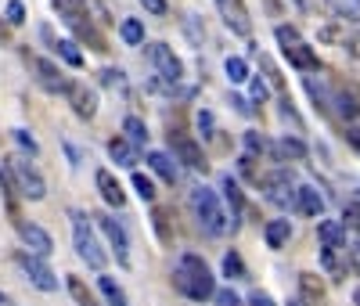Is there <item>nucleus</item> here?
<instances>
[{"label": "nucleus", "instance_id": "f257e3e1", "mask_svg": "<svg viewBox=\"0 0 360 306\" xmlns=\"http://www.w3.org/2000/svg\"><path fill=\"white\" fill-rule=\"evenodd\" d=\"M173 285L180 295H188L195 302H205L209 295H217V285H213V270L205 267L202 256L195 253H184L176 260V270H173Z\"/></svg>", "mask_w": 360, "mask_h": 306}, {"label": "nucleus", "instance_id": "f03ea898", "mask_svg": "<svg viewBox=\"0 0 360 306\" xmlns=\"http://www.w3.org/2000/svg\"><path fill=\"white\" fill-rule=\"evenodd\" d=\"M191 212H195V220L198 227L209 234V238H224L227 231L234 234V220H231V212H224L220 205V195L213 188H191Z\"/></svg>", "mask_w": 360, "mask_h": 306}, {"label": "nucleus", "instance_id": "7ed1b4c3", "mask_svg": "<svg viewBox=\"0 0 360 306\" xmlns=\"http://www.w3.org/2000/svg\"><path fill=\"white\" fill-rule=\"evenodd\" d=\"M69 220H72V241H76V253L79 260L90 267V270H105L108 263V253L101 249V241L94 238V231H90V220H86V212H69Z\"/></svg>", "mask_w": 360, "mask_h": 306}, {"label": "nucleus", "instance_id": "20e7f679", "mask_svg": "<svg viewBox=\"0 0 360 306\" xmlns=\"http://www.w3.org/2000/svg\"><path fill=\"white\" fill-rule=\"evenodd\" d=\"M274 37H278V44H281L285 58L292 61V65H295L299 72H314V69L321 65V61H317V51H314L303 37H299L292 25H278V29H274Z\"/></svg>", "mask_w": 360, "mask_h": 306}, {"label": "nucleus", "instance_id": "39448f33", "mask_svg": "<svg viewBox=\"0 0 360 306\" xmlns=\"http://www.w3.org/2000/svg\"><path fill=\"white\" fill-rule=\"evenodd\" d=\"M295 195H299V188L292 184V173H288V170H274V173L263 177V198H266L270 205L292 209V205H295Z\"/></svg>", "mask_w": 360, "mask_h": 306}, {"label": "nucleus", "instance_id": "423d86ee", "mask_svg": "<svg viewBox=\"0 0 360 306\" xmlns=\"http://www.w3.org/2000/svg\"><path fill=\"white\" fill-rule=\"evenodd\" d=\"M8 166H11V173H15L18 195H25L29 202H40V198L47 195V184H44V177H40L33 166H29V159L15 155V159H8Z\"/></svg>", "mask_w": 360, "mask_h": 306}, {"label": "nucleus", "instance_id": "0eeeda50", "mask_svg": "<svg viewBox=\"0 0 360 306\" xmlns=\"http://www.w3.org/2000/svg\"><path fill=\"white\" fill-rule=\"evenodd\" d=\"M15 263L22 267V274L29 278V285H37L40 292H58V278L54 270L44 263V256H33V253H18Z\"/></svg>", "mask_w": 360, "mask_h": 306}, {"label": "nucleus", "instance_id": "6e6552de", "mask_svg": "<svg viewBox=\"0 0 360 306\" xmlns=\"http://www.w3.org/2000/svg\"><path fill=\"white\" fill-rule=\"evenodd\" d=\"M148 61H152L155 72H159L169 87L184 79V65H180V58H176L166 44H148Z\"/></svg>", "mask_w": 360, "mask_h": 306}, {"label": "nucleus", "instance_id": "1a4fd4ad", "mask_svg": "<svg viewBox=\"0 0 360 306\" xmlns=\"http://www.w3.org/2000/svg\"><path fill=\"white\" fill-rule=\"evenodd\" d=\"M217 11L234 37H252V18H249L245 0H217Z\"/></svg>", "mask_w": 360, "mask_h": 306}, {"label": "nucleus", "instance_id": "9d476101", "mask_svg": "<svg viewBox=\"0 0 360 306\" xmlns=\"http://www.w3.org/2000/svg\"><path fill=\"white\" fill-rule=\"evenodd\" d=\"M98 224H101V231H105V238H108V245L115 249V260H119V267H130V238H127V227L119 224L115 217H98Z\"/></svg>", "mask_w": 360, "mask_h": 306}, {"label": "nucleus", "instance_id": "9b49d317", "mask_svg": "<svg viewBox=\"0 0 360 306\" xmlns=\"http://www.w3.org/2000/svg\"><path fill=\"white\" fill-rule=\"evenodd\" d=\"M18 227V238L25 241V249L33 253V256H51L54 253V238L40 227V224H29V220H15Z\"/></svg>", "mask_w": 360, "mask_h": 306}, {"label": "nucleus", "instance_id": "f8f14e48", "mask_svg": "<svg viewBox=\"0 0 360 306\" xmlns=\"http://www.w3.org/2000/svg\"><path fill=\"white\" fill-rule=\"evenodd\" d=\"M33 69H37V83H40L44 90H51V94H65L69 83H72V79H65L62 69H58L54 61H47V58H33Z\"/></svg>", "mask_w": 360, "mask_h": 306}, {"label": "nucleus", "instance_id": "ddd939ff", "mask_svg": "<svg viewBox=\"0 0 360 306\" xmlns=\"http://www.w3.org/2000/svg\"><path fill=\"white\" fill-rule=\"evenodd\" d=\"M169 141H173V155L180 159V162H184V166H191V170H209V162H205V155H202V148L191 141V137H184V134H169Z\"/></svg>", "mask_w": 360, "mask_h": 306}, {"label": "nucleus", "instance_id": "4468645a", "mask_svg": "<svg viewBox=\"0 0 360 306\" xmlns=\"http://www.w3.org/2000/svg\"><path fill=\"white\" fill-rule=\"evenodd\" d=\"M65 98H69V105H72V112H76L79 119H94L98 98H94V90H86V83H69Z\"/></svg>", "mask_w": 360, "mask_h": 306}, {"label": "nucleus", "instance_id": "2eb2a0df", "mask_svg": "<svg viewBox=\"0 0 360 306\" xmlns=\"http://www.w3.org/2000/svg\"><path fill=\"white\" fill-rule=\"evenodd\" d=\"M94 184H98V191H101V198H105L108 205H115V209H123V205H127V191H123V184H119L108 170H98V173H94Z\"/></svg>", "mask_w": 360, "mask_h": 306}, {"label": "nucleus", "instance_id": "dca6fc26", "mask_svg": "<svg viewBox=\"0 0 360 306\" xmlns=\"http://www.w3.org/2000/svg\"><path fill=\"white\" fill-rule=\"evenodd\" d=\"M295 209L303 212V217H321L324 212V195L314 188V184H303L299 195H295Z\"/></svg>", "mask_w": 360, "mask_h": 306}, {"label": "nucleus", "instance_id": "f3484780", "mask_svg": "<svg viewBox=\"0 0 360 306\" xmlns=\"http://www.w3.org/2000/svg\"><path fill=\"white\" fill-rule=\"evenodd\" d=\"M270 155H274L278 162H299V159H307V144L299 141V137H281V141H274L270 144Z\"/></svg>", "mask_w": 360, "mask_h": 306}, {"label": "nucleus", "instance_id": "a211bd4d", "mask_svg": "<svg viewBox=\"0 0 360 306\" xmlns=\"http://www.w3.org/2000/svg\"><path fill=\"white\" fill-rule=\"evenodd\" d=\"M220 191H224V198L231 202V220H234V231H238V217H242V205H245L242 188H238V180H234L231 173H224V177H220Z\"/></svg>", "mask_w": 360, "mask_h": 306}, {"label": "nucleus", "instance_id": "6ab92c4d", "mask_svg": "<svg viewBox=\"0 0 360 306\" xmlns=\"http://www.w3.org/2000/svg\"><path fill=\"white\" fill-rule=\"evenodd\" d=\"M321 263H324L328 274H332V281H342V274H346V245H339V249L321 245Z\"/></svg>", "mask_w": 360, "mask_h": 306}, {"label": "nucleus", "instance_id": "aec40b11", "mask_svg": "<svg viewBox=\"0 0 360 306\" xmlns=\"http://www.w3.org/2000/svg\"><path fill=\"white\" fill-rule=\"evenodd\" d=\"M108 155H112L115 166H137V148L127 137H112L108 141Z\"/></svg>", "mask_w": 360, "mask_h": 306}, {"label": "nucleus", "instance_id": "412c9836", "mask_svg": "<svg viewBox=\"0 0 360 306\" xmlns=\"http://www.w3.org/2000/svg\"><path fill=\"white\" fill-rule=\"evenodd\" d=\"M317 238H321V245H328V249H339V245H346V224L342 220H321Z\"/></svg>", "mask_w": 360, "mask_h": 306}, {"label": "nucleus", "instance_id": "4be33fe9", "mask_svg": "<svg viewBox=\"0 0 360 306\" xmlns=\"http://www.w3.org/2000/svg\"><path fill=\"white\" fill-rule=\"evenodd\" d=\"M54 4V11L62 15L69 25H76V22H86L90 15H86V0H51Z\"/></svg>", "mask_w": 360, "mask_h": 306}, {"label": "nucleus", "instance_id": "5701e85b", "mask_svg": "<svg viewBox=\"0 0 360 306\" xmlns=\"http://www.w3.org/2000/svg\"><path fill=\"white\" fill-rule=\"evenodd\" d=\"M288 238H292V224H288V220H266V227H263V241L270 245V249H281Z\"/></svg>", "mask_w": 360, "mask_h": 306}, {"label": "nucleus", "instance_id": "b1692460", "mask_svg": "<svg viewBox=\"0 0 360 306\" xmlns=\"http://www.w3.org/2000/svg\"><path fill=\"white\" fill-rule=\"evenodd\" d=\"M335 105H339V115L342 119H356L360 115V98H356L353 87H339L335 90Z\"/></svg>", "mask_w": 360, "mask_h": 306}, {"label": "nucleus", "instance_id": "393cba45", "mask_svg": "<svg viewBox=\"0 0 360 306\" xmlns=\"http://www.w3.org/2000/svg\"><path fill=\"white\" fill-rule=\"evenodd\" d=\"M324 8L339 22H360V0H324Z\"/></svg>", "mask_w": 360, "mask_h": 306}, {"label": "nucleus", "instance_id": "a878e982", "mask_svg": "<svg viewBox=\"0 0 360 306\" xmlns=\"http://www.w3.org/2000/svg\"><path fill=\"white\" fill-rule=\"evenodd\" d=\"M148 166H152L166 184H176V166H173V159L166 155V151H148Z\"/></svg>", "mask_w": 360, "mask_h": 306}, {"label": "nucleus", "instance_id": "bb28decb", "mask_svg": "<svg viewBox=\"0 0 360 306\" xmlns=\"http://www.w3.org/2000/svg\"><path fill=\"white\" fill-rule=\"evenodd\" d=\"M299 288H303V299L314 302V306L324 299V281L317 278V274H299Z\"/></svg>", "mask_w": 360, "mask_h": 306}, {"label": "nucleus", "instance_id": "cd10ccee", "mask_svg": "<svg viewBox=\"0 0 360 306\" xmlns=\"http://www.w3.org/2000/svg\"><path fill=\"white\" fill-rule=\"evenodd\" d=\"M98 288H101V295L108 299V306H130V299H127V292L123 288H119L112 278H105V274H101V278H98Z\"/></svg>", "mask_w": 360, "mask_h": 306}, {"label": "nucleus", "instance_id": "c85d7f7f", "mask_svg": "<svg viewBox=\"0 0 360 306\" xmlns=\"http://www.w3.org/2000/svg\"><path fill=\"white\" fill-rule=\"evenodd\" d=\"M123 134H127V141H134V144H148V127H144V119H137V115H127L123 119Z\"/></svg>", "mask_w": 360, "mask_h": 306}, {"label": "nucleus", "instance_id": "c756f323", "mask_svg": "<svg viewBox=\"0 0 360 306\" xmlns=\"http://www.w3.org/2000/svg\"><path fill=\"white\" fill-rule=\"evenodd\" d=\"M119 37H123L130 47L144 44V25H141V18H123V25H119Z\"/></svg>", "mask_w": 360, "mask_h": 306}, {"label": "nucleus", "instance_id": "7c9ffc66", "mask_svg": "<svg viewBox=\"0 0 360 306\" xmlns=\"http://www.w3.org/2000/svg\"><path fill=\"white\" fill-rule=\"evenodd\" d=\"M69 292H72L76 306H98L94 295H90V288L83 285V278H76V274H69Z\"/></svg>", "mask_w": 360, "mask_h": 306}, {"label": "nucleus", "instance_id": "2f4dec72", "mask_svg": "<svg viewBox=\"0 0 360 306\" xmlns=\"http://www.w3.org/2000/svg\"><path fill=\"white\" fill-rule=\"evenodd\" d=\"M224 72H227L231 83H245V79H249V61H245V58H227Z\"/></svg>", "mask_w": 360, "mask_h": 306}, {"label": "nucleus", "instance_id": "473e14b6", "mask_svg": "<svg viewBox=\"0 0 360 306\" xmlns=\"http://www.w3.org/2000/svg\"><path fill=\"white\" fill-rule=\"evenodd\" d=\"M224 274H227L231 281H242V278H249V274H245V263H242V256H238L234 249L224 256Z\"/></svg>", "mask_w": 360, "mask_h": 306}, {"label": "nucleus", "instance_id": "72a5a7b5", "mask_svg": "<svg viewBox=\"0 0 360 306\" xmlns=\"http://www.w3.org/2000/svg\"><path fill=\"white\" fill-rule=\"evenodd\" d=\"M54 51L62 54L72 69H79V65H83V54H79V47H76L72 40H54Z\"/></svg>", "mask_w": 360, "mask_h": 306}, {"label": "nucleus", "instance_id": "f704fd0d", "mask_svg": "<svg viewBox=\"0 0 360 306\" xmlns=\"http://www.w3.org/2000/svg\"><path fill=\"white\" fill-rule=\"evenodd\" d=\"M101 83H105L108 90L127 94V72H123V69H101Z\"/></svg>", "mask_w": 360, "mask_h": 306}, {"label": "nucleus", "instance_id": "c9c22d12", "mask_svg": "<svg viewBox=\"0 0 360 306\" xmlns=\"http://www.w3.org/2000/svg\"><path fill=\"white\" fill-rule=\"evenodd\" d=\"M134 191L144 198V202H155V184L152 177H144V173H134Z\"/></svg>", "mask_w": 360, "mask_h": 306}, {"label": "nucleus", "instance_id": "e433bc0d", "mask_svg": "<svg viewBox=\"0 0 360 306\" xmlns=\"http://www.w3.org/2000/svg\"><path fill=\"white\" fill-rule=\"evenodd\" d=\"M245 148H249V155H263V151H270L266 137H263V134H256V130H249V134H245Z\"/></svg>", "mask_w": 360, "mask_h": 306}, {"label": "nucleus", "instance_id": "4c0bfd02", "mask_svg": "<svg viewBox=\"0 0 360 306\" xmlns=\"http://www.w3.org/2000/svg\"><path fill=\"white\" fill-rule=\"evenodd\" d=\"M4 15H8V22H11V25H22V22H25V4H22V0H8Z\"/></svg>", "mask_w": 360, "mask_h": 306}, {"label": "nucleus", "instance_id": "58836bf2", "mask_svg": "<svg viewBox=\"0 0 360 306\" xmlns=\"http://www.w3.org/2000/svg\"><path fill=\"white\" fill-rule=\"evenodd\" d=\"M342 224L353 227V231H360V202H349V205L342 209Z\"/></svg>", "mask_w": 360, "mask_h": 306}, {"label": "nucleus", "instance_id": "ea45409f", "mask_svg": "<svg viewBox=\"0 0 360 306\" xmlns=\"http://www.w3.org/2000/svg\"><path fill=\"white\" fill-rule=\"evenodd\" d=\"M152 220H155L159 238H162V241H169V238H173V234H169V212H166V209H155V217H152Z\"/></svg>", "mask_w": 360, "mask_h": 306}, {"label": "nucleus", "instance_id": "a19ab883", "mask_svg": "<svg viewBox=\"0 0 360 306\" xmlns=\"http://www.w3.org/2000/svg\"><path fill=\"white\" fill-rule=\"evenodd\" d=\"M11 134H15V141L29 151V155H37V137L33 134H29V130H11Z\"/></svg>", "mask_w": 360, "mask_h": 306}, {"label": "nucleus", "instance_id": "79ce46f5", "mask_svg": "<svg viewBox=\"0 0 360 306\" xmlns=\"http://www.w3.org/2000/svg\"><path fill=\"white\" fill-rule=\"evenodd\" d=\"M249 94H252V101H256V105H263V101H266V94H270V87H266L263 79H252V83H249Z\"/></svg>", "mask_w": 360, "mask_h": 306}, {"label": "nucleus", "instance_id": "37998d69", "mask_svg": "<svg viewBox=\"0 0 360 306\" xmlns=\"http://www.w3.org/2000/svg\"><path fill=\"white\" fill-rule=\"evenodd\" d=\"M198 130H202V137H213L217 130H213V112H198Z\"/></svg>", "mask_w": 360, "mask_h": 306}, {"label": "nucleus", "instance_id": "c03bdc74", "mask_svg": "<svg viewBox=\"0 0 360 306\" xmlns=\"http://www.w3.org/2000/svg\"><path fill=\"white\" fill-rule=\"evenodd\" d=\"M213 299H217V306H242V299H238V295H234L231 288H220V292H217Z\"/></svg>", "mask_w": 360, "mask_h": 306}, {"label": "nucleus", "instance_id": "a18cd8bd", "mask_svg": "<svg viewBox=\"0 0 360 306\" xmlns=\"http://www.w3.org/2000/svg\"><path fill=\"white\" fill-rule=\"evenodd\" d=\"M144 11H152V15H166V0H141Z\"/></svg>", "mask_w": 360, "mask_h": 306}, {"label": "nucleus", "instance_id": "49530a36", "mask_svg": "<svg viewBox=\"0 0 360 306\" xmlns=\"http://www.w3.org/2000/svg\"><path fill=\"white\" fill-rule=\"evenodd\" d=\"M249 306H274V299H270L266 292H252L249 295Z\"/></svg>", "mask_w": 360, "mask_h": 306}, {"label": "nucleus", "instance_id": "de8ad7c7", "mask_svg": "<svg viewBox=\"0 0 360 306\" xmlns=\"http://www.w3.org/2000/svg\"><path fill=\"white\" fill-rule=\"evenodd\" d=\"M349 267L360 274V241H356V245H349Z\"/></svg>", "mask_w": 360, "mask_h": 306}, {"label": "nucleus", "instance_id": "09e8293b", "mask_svg": "<svg viewBox=\"0 0 360 306\" xmlns=\"http://www.w3.org/2000/svg\"><path fill=\"white\" fill-rule=\"evenodd\" d=\"M231 105H234L238 112H242V115H252V105H249L245 98H231Z\"/></svg>", "mask_w": 360, "mask_h": 306}, {"label": "nucleus", "instance_id": "8fccbe9b", "mask_svg": "<svg viewBox=\"0 0 360 306\" xmlns=\"http://www.w3.org/2000/svg\"><path fill=\"white\" fill-rule=\"evenodd\" d=\"M65 151H69V159H72V166H79V162H83V155H79V148H72V144H65Z\"/></svg>", "mask_w": 360, "mask_h": 306}, {"label": "nucleus", "instance_id": "3c124183", "mask_svg": "<svg viewBox=\"0 0 360 306\" xmlns=\"http://www.w3.org/2000/svg\"><path fill=\"white\" fill-rule=\"evenodd\" d=\"M346 141H349V144L360 151V130H346Z\"/></svg>", "mask_w": 360, "mask_h": 306}, {"label": "nucleus", "instance_id": "603ef678", "mask_svg": "<svg viewBox=\"0 0 360 306\" xmlns=\"http://www.w3.org/2000/svg\"><path fill=\"white\" fill-rule=\"evenodd\" d=\"M349 54H353V58H356V61H360V33H356V37H353V40H349Z\"/></svg>", "mask_w": 360, "mask_h": 306}, {"label": "nucleus", "instance_id": "864d4df0", "mask_svg": "<svg viewBox=\"0 0 360 306\" xmlns=\"http://www.w3.org/2000/svg\"><path fill=\"white\" fill-rule=\"evenodd\" d=\"M0 306H15V299H11L8 292H0Z\"/></svg>", "mask_w": 360, "mask_h": 306}, {"label": "nucleus", "instance_id": "5fc2aeb1", "mask_svg": "<svg viewBox=\"0 0 360 306\" xmlns=\"http://www.w3.org/2000/svg\"><path fill=\"white\" fill-rule=\"evenodd\" d=\"M353 306H360V288H356V292H353Z\"/></svg>", "mask_w": 360, "mask_h": 306}, {"label": "nucleus", "instance_id": "6e6d98bb", "mask_svg": "<svg viewBox=\"0 0 360 306\" xmlns=\"http://www.w3.org/2000/svg\"><path fill=\"white\" fill-rule=\"evenodd\" d=\"M288 306H303V302H299V299H292V302H288Z\"/></svg>", "mask_w": 360, "mask_h": 306}]
</instances>
